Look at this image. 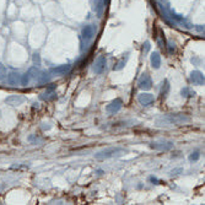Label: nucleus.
Masks as SVG:
<instances>
[{
	"label": "nucleus",
	"mask_w": 205,
	"mask_h": 205,
	"mask_svg": "<svg viewBox=\"0 0 205 205\" xmlns=\"http://www.w3.org/2000/svg\"><path fill=\"white\" fill-rule=\"evenodd\" d=\"M150 61H151V66L154 69H158L161 66V55L158 52H152L151 57H150Z\"/></svg>",
	"instance_id": "nucleus-12"
},
{
	"label": "nucleus",
	"mask_w": 205,
	"mask_h": 205,
	"mask_svg": "<svg viewBox=\"0 0 205 205\" xmlns=\"http://www.w3.org/2000/svg\"><path fill=\"white\" fill-rule=\"evenodd\" d=\"M190 82L192 84H194V85H198V86H203L204 85V81H205V79H204V74L201 73V71H199V70H194V71H192L190 73Z\"/></svg>",
	"instance_id": "nucleus-7"
},
{
	"label": "nucleus",
	"mask_w": 205,
	"mask_h": 205,
	"mask_svg": "<svg viewBox=\"0 0 205 205\" xmlns=\"http://www.w3.org/2000/svg\"><path fill=\"white\" fill-rule=\"evenodd\" d=\"M5 78H6V68H5V65L0 63V81L4 80Z\"/></svg>",
	"instance_id": "nucleus-18"
},
{
	"label": "nucleus",
	"mask_w": 205,
	"mask_h": 205,
	"mask_svg": "<svg viewBox=\"0 0 205 205\" xmlns=\"http://www.w3.org/2000/svg\"><path fill=\"white\" fill-rule=\"evenodd\" d=\"M25 101H26V98L24 96H18V95H12V96H9L5 98V102L9 106H20Z\"/></svg>",
	"instance_id": "nucleus-10"
},
{
	"label": "nucleus",
	"mask_w": 205,
	"mask_h": 205,
	"mask_svg": "<svg viewBox=\"0 0 205 205\" xmlns=\"http://www.w3.org/2000/svg\"><path fill=\"white\" fill-rule=\"evenodd\" d=\"M94 33H95V31H94V27L91 26V25L85 26V27L82 28V32H81L82 38L86 39V41H90L91 38H92V37H94Z\"/></svg>",
	"instance_id": "nucleus-13"
},
{
	"label": "nucleus",
	"mask_w": 205,
	"mask_h": 205,
	"mask_svg": "<svg viewBox=\"0 0 205 205\" xmlns=\"http://www.w3.org/2000/svg\"><path fill=\"white\" fill-rule=\"evenodd\" d=\"M154 101H155L154 95H151V94H149V92H141V94L138 96V102H139L141 106H144V107L150 106Z\"/></svg>",
	"instance_id": "nucleus-8"
},
{
	"label": "nucleus",
	"mask_w": 205,
	"mask_h": 205,
	"mask_svg": "<svg viewBox=\"0 0 205 205\" xmlns=\"http://www.w3.org/2000/svg\"><path fill=\"white\" fill-rule=\"evenodd\" d=\"M150 147L157 151H170L173 147V143L170 140H158V141H152L150 144Z\"/></svg>",
	"instance_id": "nucleus-3"
},
{
	"label": "nucleus",
	"mask_w": 205,
	"mask_h": 205,
	"mask_svg": "<svg viewBox=\"0 0 205 205\" xmlns=\"http://www.w3.org/2000/svg\"><path fill=\"white\" fill-rule=\"evenodd\" d=\"M21 82V75L16 71H12L10 74H8V84L11 86H17Z\"/></svg>",
	"instance_id": "nucleus-11"
},
{
	"label": "nucleus",
	"mask_w": 205,
	"mask_h": 205,
	"mask_svg": "<svg viewBox=\"0 0 205 205\" xmlns=\"http://www.w3.org/2000/svg\"><path fill=\"white\" fill-rule=\"evenodd\" d=\"M164 84H165V85H164V87H162V95H166L167 91H168V88H170V85H168V81H167V80H165Z\"/></svg>",
	"instance_id": "nucleus-20"
},
{
	"label": "nucleus",
	"mask_w": 205,
	"mask_h": 205,
	"mask_svg": "<svg viewBox=\"0 0 205 205\" xmlns=\"http://www.w3.org/2000/svg\"><path fill=\"white\" fill-rule=\"evenodd\" d=\"M180 94H182V96H183V97H189V96H194L195 95V92H194V91H192L189 87H183V88H182V91H180Z\"/></svg>",
	"instance_id": "nucleus-16"
},
{
	"label": "nucleus",
	"mask_w": 205,
	"mask_h": 205,
	"mask_svg": "<svg viewBox=\"0 0 205 205\" xmlns=\"http://www.w3.org/2000/svg\"><path fill=\"white\" fill-rule=\"evenodd\" d=\"M182 172H183V170H182V168H174V170L171 171V174H172V176H176V174H179V173H182Z\"/></svg>",
	"instance_id": "nucleus-22"
},
{
	"label": "nucleus",
	"mask_w": 205,
	"mask_h": 205,
	"mask_svg": "<svg viewBox=\"0 0 205 205\" xmlns=\"http://www.w3.org/2000/svg\"><path fill=\"white\" fill-rule=\"evenodd\" d=\"M106 64H107L106 57H104V55H100V57L96 59V61H95V65H94V73L97 74V75L102 74V73L104 71V69H106Z\"/></svg>",
	"instance_id": "nucleus-5"
},
{
	"label": "nucleus",
	"mask_w": 205,
	"mask_h": 205,
	"mask_svg": "<svg viewBox=\"0 0 205 205\" xmlns=\"http://www.w3.org/2000/svg\"><path fill=\"white\" fill-rule=\"evenodd\" d=\"M199 157H200V154H199L198 151H194V152H192V154L189 155V160H190V161H198Z\"/></svg>",
	"instance_id": "nucleus-19"
},
{
	"label": "nucleus",
	"mask_w": 205,
	"mask_h": 205,
	"mask_svg": "<svg viewBox=\"0 0 205 205\" xmlns=\"http://www.w3.org/2000/svg\"><path fill=\"white\" fill-rule=\"evenodd\" d=\"M33 63H35L37 66L41 64V58H39L38 54H33Z\"/></svg>",
	"instance_id": "nucleus-21"
},
{
	"label": "nucleus",
	"mask_w": 205,
	"mask_h": 205,
	"mask_svg": "<svg viewBox=\"0 0 205 205\" xmlns=\"http://www.w3.org/2000/svg\"><path fill=\"white\" fill-rule=\"evenodd\" d=\"M30 79H31V78H30V75H28L27 73H26L24 76L21 75V82H20V84H21L22 86H27L28 82H30Z\"/></svg>",
	"instance_id": "nucleus-17"
},
{
	"label": "nucleus",
	"mask_w": 205,
	"mask_h": 205,
	"mask_svg": "<svg viewBox=\"0 0 205 205\" xmlns=\"http://www.w3.org/2000/svg\"><path fill=\"white\" fill-rule=\"evenodd\" d=\"M122 106H123V101L121 98H114L112 102H109V104H107L106 111L108 113H111V114H116V113H118L121 111Z\"/></svg>",
	"instance_id": "nucleus-4"
},
{
	"label": "nucleus",
	"mask_w": 205,
	"mask_h": 205,
	"mask_svg": "<svg viewBox=\"0 0 205 205\" xmlns=\"http://www.w3.org/2000/svg\"><path fill=\"white\" fill-rule=\"evenodd\" d=\"M71 65L70 64H64V65H58L51 69V74L53 75H65L70 71Z\"/></svg>",
	"instance_id": "nucleus-9"
},
{
	"label": "nucleus",
	"mask_w": 205,
	"mask_h": 205,
	"mask_svg": "<svg viewBox=\"0 0 205 205\" xmlns=\"http://www.w3.org/2000/svg\"><path fill=\"white\" fill-rule=\"evenodd\" d=\"M150 180H151V182H155V183H157V182H158V179L155 178V177H150Z\"/></svg>",
	"instance_id": "nucleus-25"
},
{
	"label": "nucleus",
	"mask_w": 205,
	"mask_h": 205,
	"mask_svg": "<svg viewBox=\"0 0 205 205\" xmlns=\"http://www.w3.org/2000/svg\"><path fill=\"white\" fill-rule=\"evenodd\" d=\"M152 86V80L150 78L149 74H141V76L139 78V81H138V87L146 91V90H150Z\"/></svg>",
	"instance_id": "nucleus-6"
},
{
	"label": "nucleus",
	"mask_w": 205,
	"mask_h": 205,
	"mask_svg": "<svg viewBox=\"0 0 205 205\" xmlns=\"http://www.w3.org/2000/svg\"><path fill=\"white\" fill-rule=\"evenodd\" d=\"M122 152H127V150L124 147H118V146L107 147V149L101 150L97 154H95V158L96 160H107V158H111V157L116 156V155H119Z\"/></svg>",
	"instance_id": "nucleus-2"
},
{
	"label": "nucleus",
	"mask_w": 205,
	"mask_h": 205,
	"mask_svg": "<svg viewBox=\"0 0 205 205\" xmlns=\"http://www.w3.org/2000/svg\"><path fill=\"white\" fill-rule=\"evenodd\" d=\"M11 168H27V166H25V165H12Z\"/></svg>",
	"instance_id": "nucleus-23"
},
{
	"label": "nucleus",
	"mask_w": 205,
	"mask_h": 205,
	"mask_svg": "<svg viewBox=\"0 0 205 205\" xmlns=\"http://www.w3.org/2000/svg\"><path fill=\"white\" fill-rule=\"evenodd\" d=\"M190 121L189 117L183 116V114H167L162 116L160 118L156 119V124L160 127H166V125H179V124H184Z\"/></svg>",
	"instance_id": "nucleus-1"
},
{
	"label": "nucleus",
	"mask_w": 205,
	"mask_h": 205,
	"mask_svg": "<svg viewBox=\"0 0 205 205\" xmlns=\"http://www.w3.org/2000/svg\"><path fill=\"white\" fill-rule=\"evenodd\" d=\"M27 74L30 75V78H33V79H38V76H39V74H41V71H39V69L37 66H32L31 69L27 71Z\"/></svg>",
	"instance_id": "nucleus-15"
},
{
	"label": "nucleus",
	"mask_w": 205,
	"mask_h": 205,
	"mask_svg": "<svg viewBox=\"0 0 205 205\" xmlns=\"http://www.w3.org/2000/svg\"><path fill=\"white\" fill-rule=\"evenodd\" d=\"M144 45H145V49L143 48V49H144V53L149 52V49H150V43H149V42H145V44H144Z\"/></svg>",
	"instance_id": "nucleus-24"
},
{
	"label": "nucleus",
	"mask_w": 205,
	"mask_h": 205,
	"mask_svg": "<svg viewBox=\"0 0 205 205\" xmlns=\"http://www.w3.org/2000/svg\"><path fill=\"white\" fill-rule=\"evenodd\" d=\"M127 60H128V55H125V57H123L117 64H116V66H113V70L114 71H119V70H122L123 68L125 66V64H127Z\"/></svg>",
	"instance_id": "nucleus-14"
}]
</instances>
